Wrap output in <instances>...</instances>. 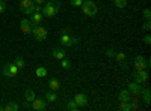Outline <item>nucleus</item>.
<instances>
[{
	"label": "nucleus",
	"mask_w": 151,
	"mask_h": 111,
	"mask_svg": "<svg viewBox=\"0 0 151 111\" xmlns=\"http://www.w3.org/2000/svg\"><path fill=\"white\" fill-rule=\"evenodd\" d=\"M142 15H144V18H145V20H150V18H151V11H150L148 8H147V9H144V11H142Z\"/></svg>",
	"instance_id": "nucleus-29"
},
{
	"label": "nucleus",
	"mask_w": 151,
	"mask_h": 111,
	"mask_svg": "<svg viewBox=\"0 0 151 111\" xmlns=\"http://www.w3.org/2000/svg\"><path fill=\"white\" fill-rule=\"evenodd\" d=\"M60 66L64 68V69H70V68H71V62L65 57V59H62V60H60Z\"/></svg>",
	"instance_id": "nucleus-25"
},
{
	"label": "nucleus",
	"mask_w": 151,
	"mask_h": 111,
	"mask_svg": "<svg viewBox=\"0 0 151 111\" xmlns=\"http://www.w3.org/2000/svg\"><path fill=\"white\" fill-rule=\"evenodd\" d=\"M80 8H82L83 15H86V17H95L98 14V8L94 3V0H83Z\"/></svg>",
	"instance_id": "nucleus-2"
},
{
	"label": "nucleus",
	"mask_w": 151,
	"mask_h": 111,
	"mask_svg": "<svg viewBox=\"0 0 151 111\" xmlns=\"http://www.w3.org/2000/svg\"><path fill=\"white\" fill-rule=\"evenodd\" d=\"M35 74H36V77H38V78H44V77H47V69L42 68V66H40V68H36Z\"/></svg>",
	"instance_id": "nucleus-20"
},
{
	"label": "nucleus",
	"mask_w": 151,
	"mask_h": 111,
	"mask_svg": "<svg viewBox=\"0 0 151 111\" xmlns=\"http://www.w3.org/2000/svg\"><path fill=\"white\" fill-rule=\"evenodd\" d=\"M104 54L107 57H113V56H115V51H113V50H104Z\"/></svg>",
	"instance_id": "nucleus-33"
},
{
	"label": "nucleus",
	"mask_w": 151,
	"mask_h": 111,
	"mask_svg": "<svg viewBox=\"0 0 151 111\" xmlns=\"http://www.w3.org/2000/svg\"><path fill=\"white\" fill-rule=\"evenodd\" d=\"M20 29H21V32H23L24 35H30L33 26H32V23H30L29 20H21V23H20Z\"/></svg>",
	"instance_id": "nucleus-11"
},
{
	"label": "nucleus",
	"mask_w": 151,
	"mask_h": 111,
	"mask_svg": "<svg viewBox=\"0 0 151 111\" xmlns=\"http://www.w3.org/2000/svg\"><path fill=\"white\" fill-rule=\"evenodd\" d=\"M60 44L64 47H74L79 44V38L76 36H70V35H62L60 36Z\"/></svg>",
	"instance_id": "nucleus-6"
},
{
	"label": "nucleus",
	"mask_w": 151,
	"mask_h": 111,
	"mask_svg": "<svg viewBox=\"0 0 151 111\" xmlns=\"http://www.w3.org/2000/svg\"><path fill=\"white\" fill-rule=\"evenodd\" d=\"M83 3V0H71L70 5H73L74 8H80V5Z\"/></svg>",
	"instance_id": "nucleus-30"
},
{
	"label": "nucleus",
	"mask_w": 151,
	"mask_h": 111,
	"mask_svg": "<svg viewBox=\"0 0 151 111\" xmlns=\"http://www.w3.org/2000/svg\"><path fill=\"white\" fill-rule=\"evenodd\" d=\"M33 5H35L33 0H21L20 2V11L26 15H30V14H33Z\"/></svg>",
	"instance_id": "nucleus-4"
},
{
	"label": "nucleus",
	"mask_w": 151,
	"mask_h": 111,
	"mask_svg": "<svg viewBox=\"0 0 151 111\" xmlns=\"http://www.w3.org/2000/svg\"><path fill=\"white\" fill-rule=\"evenodd\" d=\"M142 30H145V32H150V30H151V23H150V20H145V23L142 24Z\"/></svg>",
	"instance_id": "nucleus-28"
},
{
	"label": "nucleus",
	"mask_w": 151,
	"mask_h": 111,
	"mask_svg": "<svg viewBox=\"0 0 151 111\" xmlns=\"http://www.w3.org/2000/svg\"><path fill=\"white\" fill-rule=\"evenodd\" d=\"M52 56H53V59H56V60H62V59L67 57V53H65L64 48H53Z\"/></svg>",
	"instance_id": "nucleus-12"
},
{
	"label": "nucleus",
	"mask_w": 151,
	"mask_h": 111,
	"mask_svg": "<svg viewBox=\"0 0 151 111\" xmlns=\"http://www.w3.org/2000/svg\"><path fill=\"white\" fill-rule=\"evenodd\" d=\"M73 99H74L76 104L79 105V108H83V107L88 105V96H86L85 93H77V95L73 98Z\"/></svg>",
	"instance_id": "nucleus-10"
},
{
	"label": "nucleus",
	"mask_w": 151,
	"mask_h": 111,
	"mask_svg": "<svg viewBox=\"0 0 151 111\" xmlns=\"http://www.w3.org/2000/svg\"><path fill=\"white\" fill-rule=\"evenodd\" d=\"M3 2H9V0H3Z\"/></svg>",
	"instance_id": "nucleus-39"
},
{
	"label": "nucleus",
	"mask_w": 151,
	"mask_h": 111,
	"mask_svg": "<svg viewBox=\"0 0 151 111\" xmlns=\"http://www.w3.org/2000/svg\"><path fill=\"white\" fill-rule=\"evenodd\" d=\"M3 110H5V111H18V110H20V107H18V104H17V102L11 101V102H8V105H6V107H3Z\"/></svg>",
	"instance_id": "nucleus-19"
},
{
	"label": "nucleus",
	"mask_w": 151,
	"mask_h": 111,
	"mask_svg": "<svg viewBox=\"0 0 151 111\" xmlns=\"http://www.w3.org/2000/svg\"><path fill=\"white\" fill-rule=\"evenodd\" d=\"M18 2H21V0H18Z\"/></svg>",
	"instance_id": "nucleus-40"
},
{
	"label": "nucleus",
	"mask_w": 151,
	"mask_h": 111,
	"mask_svg": "<svg viewBox=\"0 0 151 111\" xmlns=\"http://www.w3.org/2000/svg\"><path fill=\"white\" fill-rule=\"evenodd\" d=\"M48 89L53 90V92H58L60 89V81L58 78H50L48 80Z\"/></svg>",
	"instance_id": "nucleus-14"
},
{
	"label": "nucleus",
	"mask_w": 151,
	"mask_h": 111,
	"mask_svg": "<svg viewBox=\"0 0 151 111\" xmlns=\"http://www.w3.org/2000/svg\"><path fill=\"white\" fill-rule=\"evenodd\" d=\"M32 33H33L35 39H36L38 42H44V41L47 39V36H48L47 29H45L44 26H41V24H38V26H35V27L32 29Z\"/></svg>",
	"instance_id": "nucleus-3"
},
{
	"label": "nucleus",
	"mask_w": 151,
	"mask_h": 111,
	"mask_svg": "<svg viewBox=\"0 0 151 111\" xmlns=\"http://www.w3.org/2000/svg\"><path fill=\"white\" fill-rule=\"evenodd\" d=\"M127 90H129V93L132 95V96H141V93H142V84H139V83H130L129 84V87H127Z\"/></svg>",
	"instance_id": "nucleus-8"
},
{
	"label": "nucleus",
	"mask_w": 151,
	"mask_h": 111,
	"mask_svg": "<svg viewBox=\"0 0 151 111\" xmlns=\"http://www.w3.org/2000/svg\"><path fill=\"white\" fill-rule=\"evenodd\" d=\"M115 57L118 62H121V63H124V60H125V53H121V51H118V53H115Z\"/></svg>",
	"instance_id": "nucleus-26"
},
{
	"label": "nucleus",
	"mask_w": 151,
	"mask_h": 111,
	"mask_svg": "<svg viewBox=\"0 0 151 111\" xmlns=\"http://www.w3.org/2000/svg\"><path fill=\"white\" fill-rule=\"evenodd\" d=\"M41 11H42L41 5H33V12H41Z\"/></svg>",
	"instance_id": "nucleus-34"
},
{
	"label": "nucleus",
	"mask_w": 151,
	"mask_h": 111,
	"mask_svg": "<svg viewBox=\"0 0 151 111\" xmlns=\"http://www.w3.org/2000/svg\"><path fill=\"white\" fill-rule=\"evenodd\" d=\"M148 78H150V75H148L147 69H144V71H134V72H133V80H134V83L142 84V83H147Z\"/></svg>",
	"instance_id": "nucleus-5"
},
{
	"label": "nucleus",
	"mask_w": 151,
	"mask_h": 111,
	"mask_svg": "<svg viewBox=\"0 0 151 111\" xmlns=\"http://www.w3.org/2000/svg\"><path fill=\"white\" fill-rule=\"evenodd\" d=\"M0 111H3V107L2 105H0Z\"/></svg>",
	"instance_id": "nucleus-38"
},
{
	"label": "nucleus",
	"mask_w": 151,
	"mask_h": 111,
	"mask_svg": "<svg viewBox=\"0 0 151 111\" xmlns=\"http://www.w3.org/2000/svg\"><path fill=\"white\" fill-rule=\"evenodd\" d=\"M33 3H35V5H41V6H42V5L45 3V0H33Z\"/></svg>",
	"instance_id": "nucleus-36"
},
{
	"label": "nucleus",
	"mask_w": 151,
	"mask_h": 111,
	"mask_svg": "<svg viewBox=\"0 0 151 111\" xmlns=\"http://www.w3.org/2000/svg\"><path fill=\"white\" fill-rule=\"evenodd\" d=\"M119 110H122V111H130V102H119Z\"/></svg>",
	"instance_id": "nucleus-27"
},
{
	"label": "nucleus",
	"mask_w": 151,
	"mask_h": 111,
	"mask_svg": "<svg viewBox=\"0 0 151 111\" xmlns=\"http://www.w3.org/2000/svg\"><path fill=\"white\" fill-rule=\"evenodd\" d=\"M3 75H5V77H11V71H9V63L3 66Z\"/></svg>",
	"instance_id": "nucleus-31"
},
{
	"label": "nucleus",
	"mask_w": 151,
	"mask_h": 111,
	"mask_svg": "<svg viewBox=\"0 0 151 111\" xmlns=\"http://www.w3.org/2000/svg\"><path fill=\"white\" fill-rule=\"evenodd\" d=\"M45 101H48V102H56V101H58V93L53 92V90L47 92V93H45Z\"/></svg>",
	"instance_id": "nucleus-18"
},
{
	"label": "nucleus",
	"mask_w": 151,
	"mask_h": 111,
	"mask_svg": "<svg viewBox=\"0 0 151 111\" xmlns=\"http://www.w3.org/2000/svg\"><path fill=\"white\" fill-rule=\"evenodd\" d=\"M67 108H68L70 111H77V110H79V105L74 102V99H70V101L67 102Z\"/></svg>",
	"instance_id": "nucleus-22"
},
{
	"label": "nucleus",
	"mask_w": 151,
	"mask_h": 111,
	"mask_svg": "<svg viewBox=\"0 0 151 111\" xmlns=\"http://www.w3.org/2000/svg\"><path fill=\"white\" fill-rule=\"evenodd\" d=\"M133 66L136 71H144V69H148V63L145 62V59L142 56H136L134 57V62H133Z\"/></svg>",
	"instance_id": "nucleus-7"
},
{
	"label": "nucleus",
	"mask_w": 151,
	"mask_h": 111,
	"mask_svg": "<svg viewBox=\"0 0 151 111\" xmlns=\"http://www.w3.org/2000/svg\"><path fill=\"white\" fill-rule=\"evenodd\" d=\"M30 104H32V108L35 111H44L47 108V104H45V101L42 99V98H35Z\"/></svg>",
	"instance_id": "nucleus-9"
},
{
	"label": "nucleus",
	"mask_w": 151,
	"mask_h": 111,
	"mask_svg": "<svg viewBox=\"0 0 151 111\" xmlns=\"http://www.w3.org/2000/svg\"><path fill=\"white\" fill-rule=\"evenodd\" d=\"M5 11H6V2H3V0H0V14H3Z\"/></svg>",
	"instance_id": "nucleus-32"
},
{
	"label": "nucleus",
	"mask_w": 151,
	"mask_h": 111,
	"mask_svg": "<svg viewBox=\"0 0 151 111\" xmlns=\"http://www.w3.org/2000/svg\"><path fill=\"white\" fill-rule=\"evenodd\" d=\"M113 2H115V6H116V8L122 9V8H125V6H127L129 0H113Z\"/></svg>",
	"instance_id": "nucleus-24"
},
{
	"label": "nucleus",
	"mask_w": 151,
	"mask_h": 111,
	"mask_svg": "<svg viewBox=\"0 0 151 111\" xmlns=\"http://www.w3.org/2000/svg\"><path fill=\"white\" fill-rule=\"evenodd\" d=\"M118 101L119 102H130V93L127 89H122L118 95Z\"/></svg>",
	"instance_id": "nucleus-15"
},
{
	"label": "nucleus",
	"mask_w": 151,
	"mask_h": 111,
	"mask_svg": "<svg viewBox=\"0 0 151 111\" xmlns=\"http://www.w3.org/2000/svg\"><path fill=\"white\" fill-rule=\"evenodd\" d=\"M9 71H11V77H15L17 74H18V68H17V65L15 63H9Z\"/></svg>",
	"instance_id": "nucleus-23"
},
{
	"label": "nucleus",
	"mask_w": 151,
	"mask_h": 111,
	"mask_svg": "<svg viewBox=\"0 0 151 111\" xmlns=\"http://www.w3.org/2000/svg\"><path fill=\"white\" fill-rule=\"evenodd\" d=\"M62 35H70V29H62L60 30V36Z\"/></svg>",
	"instance_id": "nucleus-37"
},
{
	"label": "nucleus",
	"mask_w": 151,
	"mask_h": 111,
	"mask_svg": "<svg viewBox=\"0 0 151 111\" xmlns=\"http://www.w3.org/2000/svg\"><path fill=\"white\" fill-rule=\"evenodd\" d=\"M141 96H142V99H144V102H145L147 105H150V102H151V96H150V87H145V89L142 90Z\"/></svg>",
	"instance_id": "nucleus-16"
},
{
	"label": "nucleus",
	"mask_w": 151,
	"mask_h": 111,
	"mask_svg": "<svg viewBox=\"0 0 151 111\" xmlns=\"http://www.w3.org/2000/svg\"><path fill=\"white\" fill-rule=\"evenodd\" d=\"M60 11V2L59 0H48V2L42 6L41 14L45 18H53L56 17V14Z\"/></svg>",
	"instance_id": "nucleus-1"
},
{
	"label": "nucleus",
	"mask_w": 151,
	"mask_h": 111,
	"mask_svg": "<svg viewBox=\"0 0 151 111\" xmlns=\"http://www.w3.org/2000/svg\"><path fill=\"white\" fill-rule=\"evenodd\" d=\"M14 63L17 65V68H18V69H23L24 66H26V62H24V59H23L21 56L15 57V62H14Z\"/></svg>",
	"instance_id": "nucleus-21"
},
{
	"label": "nucleus",
	"mask_w": 151,
	"mask_h": 111,
	"mask_svg": "<svg viewBox=\"0 0 151 111\" xmlns=\"http://www.w3.org/2000/svg\"><path fill=\"white\" fill-rule=\"evenodd\" d=\"M142 41H144L145 44H151V36H150V35H145Z\"/></svg>",
	"instance_id": "nucleus-35"
},
{
	"label": "nucleus",
	"mask_w": 151,
	"mask_h": 111,
	"mask_svg": "<svg viewBox=\"0 0 151 111\" xmlns=\"http://www.w3.org/2000/svg\"><path fill=\"white\" fill-rule=\"evenodd\" d=\"M35 98H36V95H35V92H33L32 89H27L26 92H24V99H26L29 104L35 99Z\"/></svg>",
	"instance_id": "nucleus-17"
},
{
	"label": "nucleus",
	"mask_w": 151,
	"mask_h": 111,
	"mask_svg": "<svg viewBox=\"0 0 151 111\" xmlns=\"http://www.w3.org/2000/svg\"><path fill=\"white\" fill-rule=\"evenodd\" d=\"M32 17H30V23H32V26L35 27V26H38V24H41V21H42V14H41V12H33V14H30Z\"/></svg>",
	"instance_id": "nucleus-13"
}]
</instances>
